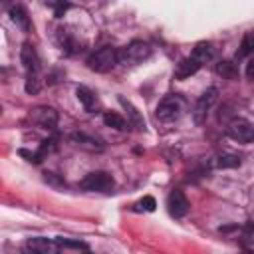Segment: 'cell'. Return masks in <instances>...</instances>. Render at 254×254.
I'll return each mask as SVG.
<instances>
[{"label": "cell", "mask_w": 254, "mask_h": 254, "mask_svg": "<svg viewBox=\"0 0 254 254\" xmlns=\"http://www.w3.org/2000/svg\"><path fill=\"white\" fill-rule=\"evenodd\" d=\"M151 56V46L143 40H133L127 46H123L119 50V64L123 65H135L145 62Z\"/></svg>", "instance_id": "4"}, {"label": "cell", "mask_w": 254, "mask_h": 254, "mask_svg": "<svg viewBox=\"0 0 254 254\" xmlns=\"http://www.w3.org/2000/svg\"><path fill=\"white\" fill-rule=\"evenodd\" d=\"M10 18H12V22H14L22 32H30V16H28V12L24 10V6H20V4L10 6Z\"/></svg>", "instance_id": "13"}, {"label": "cell", "mask_w": 254, "mask_h": 254, "mask_svg": "<svg viewBox=\"0 0 254 254\" xmlns=\"http://www.w3.org/2000/svg\"><path fill=\"white\" fill-rule=\"evenodd\" d=\"M30 119L36 125H40L42 129H54L58 125V113H56V109L46 107V105L44 107H34L30 111Z\"/></svg>", "instance_id": "9"}, {"label": "cell", "mask_w": 254, "mask_h": 254, "mask_svg": "<svg viewBox=\"0 0 254 254\" xmlns=\"http://www.w3.org/2000/svg\"><path fill=\"white\" fill-rule=\"evenodd\" d=\"M79 187L83 190H91V192H109L115 187V181L109 173L105 171H93L89 175H85L79 181Z\"/></svg>", "instance_id": "5"}, {"label": "cell", "mask_w": 254, "mask_h": 254, "mask_svg": "<svg viewBox=\"0 0 254 254\" xmlns=\"http://www.w3.org/2000/svg\"><path fill=\"white\" fill-rule=\"evenodd\" d=\"M40 89V79H38V75H28V79H26V91L28 93H36Z\"/></svg>", "instance_id": "22"}, {"label": "cell", "mask_w": 254, "mask_h": 254, "mask_svg": "<svg viewBox=\"0 0 254 254\" xmlns=\"http://www.w3.org/2000/svg\"><path fill=\"white\" fill-rule=\"evenodd\" d=\"M250 222H252V224H254V212H252V218H250Z\"/></svg>", "instance_id": "25"}, {"label": "cell", "mask_w": 254, "mask_h": 254, "mask_svg": "<svg viewBox=\"0 0 254 254\" xmlns=\"http://www.w3.org/2000/svg\"><path fill=\"white\" fill-rule=\"evenodd\" d=\"M155 206H157V202H155L153 196H143V198L137 202V208H139V210H147V212H153Z\"/></svg>", "instance_id": "21"}, {"label": "cell", "mask_w": 254, "mask_h": 254, "mask_svg": "<svg viewBox=\"0 0 254 254\" xmlns=\"http://www.w3.org/2000/svg\"><path fill=\"white\" fill-rule=\"evenodd\" d=\"M212 165L218 169H236V167H240V157L234 153L222 151V153H216L212 157Z\"/></svg>", "instance_id": "12"}, {"label": "cell", "mask_w": 254, "mask_h": 254, "mask_svg": "<svg viewBox=\"0 0 254 254\" xmlns=\"http://www.w3.org/2000/svg\"><path fill=\"white\" fill-rule=\"evenodd\" d=\"M214 56V48L210 42H198L194 46V50L190 52V56L183 58L179 64H177V69H175V77L177 79H187L190 75H194L206 62H210Z\"/></svg>", "instance_id": "1"}, {"label": "cell", "mask_w": 254, "mask_h": 254, "mask_svg": "<svg viewBox=\"0 0 254 254\" xmlns=\"http://www.w3.org/2000/svg\"><path fill=\"white\" fill-rule=\"evenodd\" d=\"M58 40H60V44H62V48H65L67 52H73V38L69 36V32L67 30H58Z\"/></svg>", "instance_id": "19"}, {"label": "cell", "mask_w": 254, "mask_h": 254, "mask_svg": "<svg viewBox=\"0 0 254 254\" xmlns=\"http://www.w3.org/2000/svg\"><path fill=\"white\" fill-rule=\"evenodd\" d=\"M226 135H228L232 141L242 143V145L252 143V141H254V125H252L248 119L236 117V119H232V121L228 123V127H226Z\"/></svg>", "instance_id": "6"}, {"label": "cell", "mask_w": 254, "mask_h": 254, "mask_svg": "<svg viewBox=\"0 0 254 254\" xmlns=\"http://www.w3.org/2000/svg\"><path fill=\"white\" fill-rule=\"evenodd\" d=\"M24 254H34V252H30V250H28V252H24Z\"/></svg>", "instance_id": "27"}, {"label": "cell", "mask_w": 254, "mask_h": 254, "mask_svg": "<svg viewBox=\"0 0 254 254\" xmlns=\"http://www.w3.org/2000/svg\"><path fill=\"white\" fill-rule=\"evenodd\" d=\"M167 206H169V214L175 216V218L185 216V214L189 212V208H190L189 198H187L185 192L179 190V189L171 190V194H169V198H167Z\"/></svg>", "instance_id": "10"}, {"label": "cell", "mask_w": 254, "mask_h": 254, "mask_svg": "<svg viewBox=\"0 0 254 254\" xmlns=\"http://www.w3.org/2000/svg\"><path fill=\"white\" fill-rule=\"evenodd\" d=\"M119 101H121V105L125 107V111H127V115H129V117H127V123H129L131 127H135V129H143V127H145V121H143V117L139 115V111H137L127 99L121 97Z\"/></svg>", "instance_id": "16"}, {"label": "cell", "mask_w": 254, "mask_h": 254, "mask_svg": "<svg viewBox=\"0 0 254 254\" xmlns=\"http://www.w3.org/2000/svg\"><path fill=\"white\" fill-rule=\"evenodd\" d=\"M103 121H105V125H109V127H113V129H117V131H125V129L129 127L127 119L121 117L119 113H105V115H103Z\"/></svg>", "instance_id": "18"}, {"label": "cell", "mask_w": 254, "mask_h": 254, "mask_svg": "<svg viewBox=\"0 0 254 254\" xmlns=\"http://www.w3.org/2000/svg\"><path fill=\"white\" fill-rule=\"evenodd\" d=\"M26 246L34 254H60V250H62L58 240H52L46 236H34L26 242Z\"/></svg>", "instance_id": "8"}, {"label": "cell", "mask_w": 254, "mask_h": 254, "mask_svg": "<svg viewBox=\"0 0 254 254\" xmlns=\"http://www.w3.org/2000/svg\"><path fill=\"white\" fill-rule=\"evenodd\" d=\"M185 111H187V99L179 93H171L159 101L155 115L163 123H173V121H179L185 115Z\"/></svg>", "instance_id": "2"}, {"label": "cell", "mask_w": 254, "mask_h": 254, "mask_svg": "<svg viewBox=\"0 0 254 254\" xmlns=\"http://www.w3.org/2000/svg\"><path fill=\"white\" fill-rule=\"evenodd\" d=\"M250 54H254V32H246L242 36V42H240L238 52H236V60L248 58Z\"/></svg>", "instance_id": "17"}, {"label": "cell", "mask_w": 254, "mask_h": 254, "mask_svg": "<svg viewBox=\"0 0 254 254\" xmlns=\"http://www.w3.org/2000/svg\"><path fill=\"white\" fill-rule=\"evenodd\" d=\"M67 8H69L67 4H58V6H56V16H62V14H64Z\"/></svg>", "instance_id": "24"}, {"label": "cell", "mask_w": 254, "mask_h": 254, "mask_svg": "<svg viewBox=\"0 0 254 254\" xmlns=\"http://www.w3.org/2000/svg\"><path fill=\"white\" fill-rule=\"evenodd\" d=\"M246 254H254V252H252V250H246Z\"/></svg>", "instance_id": "26"}, {"label": "cell", "mask_w": 254, "mask_h": 254, "mask_svg": "<svg viewBox=\"0 0 254 254\" xmlns=\"http://www.w3.org/2000/svg\"><path fill=\"white\" fill-rule=\"evenodd\" d=\"M216 99H218V89H216V87H208V89L198 97V101H196V105H194V109H192V119H194L196 125H202V123L206 121V115H208V111L212 109V105L216 103Z\"/></svg>", "instance_id": "7"}, {"label": "cell", "mask_w": 254, "mask_h": 254, "mask_svg": "<svg viewBox=\"0 0 254 254\" xmlns=\"http://www.w3.org/2000/svg\"><path fill=\"white\" fill-rule=\"evenodd\" d=\"M75 95H77V99H79V103L87 109V111H93V107L97 105V99H95V93L89 89V87H85V85H79L77 89H75Z\"/></svg>", "instance_id": "15"}, {"label": "cell", "mask_w": 254, "mask_h": 254, "mask_svg": "<svg viewBox=\"0 0 254 254\" xmlns=\"http://www.w3.org/2000/svg\"><path fill=\"white\" fill-rule=\"evenodd\" d=\"M71 141H73L77 147L87 149V151H99V149L103 147L97 139H93V137H89V135H85V133H73V135H71Z\"/></svg>", "instance_id": "14"}, {"label": "cell", "mask_w": 254, "mask_h": 254, "mask_svg": "<svg viewBox=\"0 0 254 254\" xmlns=\"http://www.w3.org/2000/svg\"><path fill=\"white\" fill-rule=\"evenodd\" d=\"M83 254H87V252H83Z\"/></svg>", "instance_id": "28"}, {"label": "cell", "mask_w": 254, "mask_h": 254, "mask_svg": "<svg viewBox=\"0 0 254 254\" xmlns=\"http://www.w3.org/2000/svg\"><path fill=\"white\" fill-rule=\"evenodd\" d=\"M20 62L24 65V69L28 71V75H38V69H40V58H38V52L36 48L26 42L20 50Z\"/></svg>", "instance_id": "11"}, {"label": "cell", "mask_w": 254, "mask_h": 254, "mask_svg": "<svg viewBox=\"0 0 254 254\" xmlns=\"http://www.w3.org/2000/svg\"><path fill=\"white\" fill-rule=\"evenodd\" d=\"M117 64H119V50L117 48H111V46H103V48H99L97 52H93L87 58L89 69L91 71H97V73H107Z\"/></svg>", "instance_id": "3"}, {"label": "cell", "mask_w": 254, "mask_h": 254, "mask_svg": "<svg viewBox=\"0 0 254 254\" xmlns=\"http://www.w3.org/2000/svg\"><path fill=\"white\" fill-rule=\"evenodd\" d=\"M216 71H218L220 75H224V77H234V75H236L232 62H220V64L216 65Z\"/></svg>", "instance_id": "20"}, {"label": "cell", "mask_w": 254, "mask_h": 254, "mask_svg": "<svg viewBox=\"0 0 254 254\" xmlns=\"http://www.w3.org/2000/svg\"><path fill=\"white\" fill-rule=\"evenodd\" d=\"M244 73H246L248 79H254V60H250V62L246 64V71H244Z\"/></svg>", "instance_id": "23"}]
</instances>
